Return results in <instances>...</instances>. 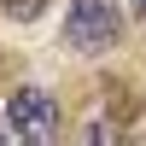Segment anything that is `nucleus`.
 <instances>
[{
  "label": "nucleus",
  "instance_id": "1",
  "mask_svg": "<svg viewBox=\"0 0 146 146\" xmlns=\"http://www.w3.org/2000/svg\"><path fill=\"white\" fill-rule=\"evenodd\" d=\"M64 41L76 47V53H111V47L123 41V12H117V0H70Z\"/></svg>",
  "mask_w": 146,
  "mask_h": 146
},
{
  "label": "nucleus",
  "instance_id": "2",
  "mask_svg": "<svg viewBox=\"0 0 146 146\" xmlns=\"http://www.w3.org/2000/svg\"><path fill=\"white\" fill-rule=\"evenodd\" d=\"M6 123H12L18 140H53L58 135V105L47 100L41 88H18L6 100Z\"/></svg>",
  "mask_w": 146,
  "mask_h": 146
},
{
  "label": "nucleus",
  "instance_id": "3",
  "mask_svg": "<svg viewBox=\"0 0 146 146\" xmlns=\"http://www.w3.org/2000/svg\"><path fill=\"white\" fill-rule=\"evenodd\" d=\"M47 12V0H6V18H18V23H35Z\"/></svg>",
  "mask_w": 146,
  "mask_h": 146
},
{
  "label": "nucleus",
  "instance_id": "4",
  "mask_svg": "<svg viewBox=\"0 0 146 146\" xmlns=\"http://www.w3.org/2000/svg\"><path fill=\"white\" fill-rule=\"evenodd\" d=\"M135 18H146V0H135Z\"/></svg>",
  "mask_w": 146,
  "mask_h": 146
}]
</instances>
